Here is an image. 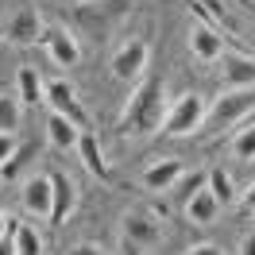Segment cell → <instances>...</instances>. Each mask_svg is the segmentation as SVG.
<instances>
[{
    "label": "cell",
    "mask_w": 255,
    "mask_h": 255,
    "mask_svg": "<svg viewBox=\"0 0 255 255\" xmlns=\"http://www.w3.org/2000/svg\"><path fill=\"white\" fill-rule=\"evenodd\" d=\"M43 50H47V58L54 66H78L81 62V47H78V39L66 31V27H58V23H50V27H43Z\"/></svg>",
    "instance_id": "6"
},
{
    "label": "cell",
    "mask_w": 255,
    "mask_h": 255,
    "mask_svg": "<svg viewBox=\"0 0 255 255\" xmlns=\"http://www.w3.org/2000/svg\"><path fill=\"white\" fill-rule=\"evenodd\" d=\"M217 217H221V201L209 193V186H201V190H193L190 197H186V221L190 224H201V228H205V224H213Z\"/></svg>",
    "instance_id": "15"
},
{
    "label": "cell",
    "mask_w": 255,
    "mask_h": 255,
    "mask_svg": "<svg viewBox=\"0 0 255 255\" xmlns=\"http://www.w3.org/2000/svg\"><path fill=\"white\" fill-rule=\"evenodd\" d=\"M0 255H16V240H12V228L0 236Z\"/></svg>",
    "instance_id": "28"
},
{
    "label": "cell",
    "mask_w": 255,
    "mask_h": 255,
    "mask_svg": "<svg viewBox=\"0 0 255 255\" xmlns=\"http://www.w3.org/2000/svg\"><path fill=\"white\" fill-rule=\"evenodd\" d=\"M50 186H54V209H50V224H66L70 213L78 205V186L74 178L62 174V170H50Z\"/></svg>",
    "instance_id": "12"
},
{
    "label": "cell",
    "mask_w": 255,
    "mask_h": 255,
    "mask_svg": "<svg viewBox=\"0 0 255 255\" xmlns=\"http://www.w3.org/2000/svg\"><path fill=\"white\" fill-rule=\"evenodd\" d=\"M232 159H240V162H255V124L240 128L236 135H232Z\"/></svg>",
    "instance_id": "22"
},
{
    "label": "cell",
    "mask_w": 255,
    "mask_h": 255,
    "mask_svg": "<svg viewBox=\"0 0 255 255\" xmlns=\"http://www.w3.org/2000/svg\"><path fill=\"white\" fill-rule=\"evenodd\" d=\"M43 16H39V8H19L16 16L8 19V27H4V39L12 43V47H35L39 39H43Z\"/></svg>",
    "instance_id": "7"
},
{
    "label": "cell",
    "mask_w": 255,
    "mask_h": 255,
    "mask_svg": "<svg viewBox=\"0 0 255 255\" xmlns=\"http://www.w3.org/2000/svg\"><path fill=\"white\" fill-rule=\"evenodd\" d=\"M12 240H16V255H43V236L31 221H12Z\"/></svg>",
    "instance_id": "19"
},
{
    "label": "cell",
    "mask_w": 255,
    "mask_h": 255,
    "mask_svg": "<svg viewBox=\"0 0 255 255\" xmlns=\"http://www.w3.org/2000/svg\"><path fill=\"white\" fill-rule=\"evenodd\" d=\"M47 105H50V112H58V116H66V120H74V124L85 131L89 128V120H85V112H81V105H78V93H74V85L70 81H50L47 85Z\"/></svg>",
    "instance_id": "10"
},
{
    "label": "cell",
    "mask_w": 255,
    "mask_h": 255,
    "mask_svg": "<svg viewBox=\"0 0 255 255\" xmlns=\"http://www.w3.org/2000/svg\"><path fill=\"white\" fill-rule=\"evenodd\" d=\"M78 155L81 162H85V170L93 178H109V162H105V151H101V143H97V135L85 128L81 131V139H78Z\"/></svg>",
    "instance_id": "18"
},
{
    "label": "cell",
    "mask_w": 255,
    "mask_h": 255,
    "mask_svg": "<svg viewBox=\"0 0 255 255\" xmlns=\"http://www.w3.org/2000/svg\"><path fill=\"white\" fill-rule=\"evenodd\" d=\"M205 186H209V193H213V197L221 201V209H228L232 201H236V190H232V178H228V170H221V166H213V170H209Z\"/></svg>",
    "instance_id": "20"
},
{
    "label": "cell",
    "mask_w": 255,
    "mask_h": 255,
    "mask_svg": "<svg viewBox=\"0 0 255 255\" xmlns=\"http://www.w3.org/2000/svg\"><path fill=\"white\" fill-rule=\"evenodd\" d=\"M182 174H186V166L178 159H159V162H151L143 170V190L166 193V190H174L178 182H182Z\"/></svg>",
    "instance_id": "13"
},
{
    "label": "cell",
    "mask_w": 255,
    "mask_h": 255,
    "mask_svg": "<svg viewBox=\"0 0 255 255\" xmlns=\"http://www.w3.org/2000/svg\"><path fill=\"white\" fill-rule=\"evenodd\" d=\"M19 147H16V135H8V131H0V170L12 162V155H16Z\"/></svg>",
    "instance_id": "23"
},
{
    "label": "cell",
    "mask_w": 255,
    "mask_h": 255,
    "mask_svg": "<svg viewBox=\"0 0 255 255\" xmlns=\"http://www.w3.org/2000/svg\"><path fill=\"white\" fill-rule=\"evenodd\" d=\"M23 209L35 213V217H47L50 221V209H54V186H50V174L27 178L23 182Z\"/></svg>",
    "instance_id": "14"
},
{
    "label": "cell",
    "mask_w": 255,
    "mask_h": 255,
    "mask_svg": "<svg viewBox=\"0 0 255 255\" xmlns=\"http://www.w3.org/2000/svg\"><path fill=\"white\" fill-rule=\"evenodd\" d=\"M205 97L201 93H186L178 97L174 105H170V112H166V124H162V131L166 135H174V139H182V135H193V131H201L205 128Z\"/></svg>",
    "instance_id": "4"
},
{
    "label": "cell",
    "mask_w": 255,
    "mask_h": 255,
    "mask_svg": "<svg viewBox=\"0 0 255 255\" xmlns=\"http://www.w3.org/2000/svg\"><path fill=\"white\" fill-rule=\"evenodd\" d=\"M19 120H23V105H19V97H12V93H0V131L16 135Z\"/></svg>",
    "instance_id": "21"
},
{
    "label": "cell",
    "mask_w": 255,
    "mask_h": 255,
    "mask_svg": "<svg viewBox=\"0 0 255 255\" xmlns=\"http://www.w3.org/2000/svg\"><path fill=\"white\" fill-rule=\"evenodd\" d=\"M120 232L128 240H135L139 248H151V244L162 240V221H159V213H151V209H131V213H124Z\"/></svg>",
    "instance_id": "8"
},
{
    "label": "cell",
    "mask_w": 255,
    "mask_h": 255,
    "mask_svg": "<svg viewBox=\"0 0 255 255\" xmlns=\"http://www.w3.org/2000/svg\"><path fill=\"white\" fill-rule=\"evenodd\" d=\"M47 139H50V147H58V151H78L81 128L74 124V120L58 116V112H50L47 116Z\"/></svg>",
    "instance_id": "17"
},
{
    "label": "cell",
    "mask_w": 255,
    "mask_h": 255,
    "mask_svg": "<svg viewBox=\"0 0 255 255\" xmlns=\"http://www.w3.org/2000/svg\"><path fill=\"white\" fill-rule=\"evenodd\" d=\"M240 205H244V213H252V217H255V182L244 190V201H240Z\"/></svg>",
    "instance_id": "27"
},
{
    "label": "cell",
    "mask_w": 255,
    "mask_h": 255,
    "mask_svg": "<svg viewBox=\"0 0 255 255\" xmlns=\"http://www.w3.org/2000/svg\"><path fill=\"white\" fill-rule=\"evenodd\" d=\"M0 178H4V174H0Z\"/></svg>",
    "instance_id": "31"
},
{
    "label": "cell",
    "mask_w": 255,
    "mask_h": 255,
    "mask_svg": "<svg viewBox=\"0 0 255 255\" xmlns=\"http://www.w3.org/2000/svg\"><path fill=\"white\" fill-rule=\"evenodd\" d=\"M8 228H12V217H8V213H0V236H4Z\"/></svg>",
    "instance_id": "30"
},
{
    "label": "cell",
    "mask_w": 255,
    "mask_h": 255,
    "mask_svg": "<svg viewBox=\"0 0 255 255\" xmlns=\"http://www.w3.org/2000/svg\"><path fill=\"white\" fill-rule=\"evenodd\" d=\"M221 78L232 85V89H240V85H255V58L252 54H244V50H224L221 58Z\"/></svg>",
    "instance_id": "11"
},
{
    "label": "cell",
    "mask_w": 255,
    "mask_h": 255,
    "mask_svg": "<svg viewBox=\"0 0 255 255\" xmlns=\"http://www.w3.org/2000/svg\"><path fill=\"white\" fill-rule=\"evenodd\" d=\"M186 255H228V252H224L221 244H193Z\"/></svg>",
    "instance_id": "24"
},
{
    "label": "cell",
    "mask_w": 255,
    "mask_h": 255,
    "mask_svg": "<svg viewBox=\"0 0 255 255\" xmlns=\"http://www.w3.org/2000/svg\"><path fill=\"white\" fill-rule=\"evenodd\" d=\"M224 50H228V43H224V35L213 27V23H205V19H197L190 27V54L197 58V62H217Z\"/></svg>",
    "instance_id": "9"
},
{
    "label": "cell",
    "mask_w": 255,
    "mask_h": 255,
    "mask_svg": "<svg viewBox=\"0 0 255 255\" xmlns=\"http://www.w3.org/2000/svg\"><path fill=\"white\" fill-rule=\"evenodd\" d=\"M147 62H151V47H147V39H128V43H120L116 54H112V78H116V81L143 78Z\"/></svg>",
    "instance_id": "5"
},
{
    "label": "cell",
    "mask_w": 255,
    "mask_h": 255,
    "mask_svg": "<svg viewBox=\"0 0 255 255\" xmlns=\"http://www.w3.org/2000/svg\"><path fill=\"white\" fill-rule=\"evenodd\" d=\"M120 255H143V248L135 244V240H128V236H120Z\"/></svg>",
    "instance_id": "26"
},
{
    "label": "cell",
    "mask_w": 255,
    "mask_h": 255,
    "mask_svg": "<svg viewBox=\"0 0 255 255\" xmlns=\"http://www.w3.org/2000/svg\"><path fill=\"white\" fill-rule=\"evenodd\" d=\"M16 85H19V105L23 109H39V105H47V85H43V78H39V70L35 66H19L16 74Z\"/></svg>",
    "instance_id": "16"
},
{
    "label": "cell",
    "mask_w": 255,
    "mask_h": 255,
    "mask_svg": "<svg viewBox=\"0 0 255 255\" xmlns=\"http://www.w3.org/2000/svg\"><path fill=\"white\" fill-rule=\"evenodd\" d=\"M70 255H109V252H101L97 244H85V240H81V244H74V248H70Z\"/></svg>",
    "instance_id": "25"
},
{
    "label": "cell",
    "mask_w": 255,
    "mask_h": 255,
    "mask_svg": "<svg viewBox=\"0 0 255 255\" xmlns=\"http://www.w3.org/2000/svg\"><path fill=\"white\" fill-rule=\"evenodd\" d=\"M166 112H170V97H166V85L162 78H143L131 93H128L124 109H120V135H131V139H143V135H155L166 124Z\"/></svg>",
    "instance_id": "1"
},
{
    "label": "cell",
    "mask_w": 255,
    "mask_h": 255,
    "mask_svg": "<svg viewBox=\"0 0 255 255\" xmlns=\"http://www.w3.org/2000/svg\"><path fill=\"white\" fill-rule=\"evenodd\" d=\"M236 255H255V236H244V240H240V252Z\"/></svg>",
    "instance_id": "29"
},
{
    "label": "cell",
    "mask_w": 255,
    "mask_h": 255,
    "mask_svg": "<svg viewBox=\"0 0 255 255\" xmlns=\"http://www.w3.org/2000/svg\"><path fill=\"white\" fill-rule=\"evenodd\" d=\"M131 16V0H81L74 4V23L93 43H109L116 27Z\"/></svg>",
    "instance_id": "2"
},
{
    "label": "cell",
    "mask_w": 255,
    "mask_h": 255,
    "mask_svg": "<svg viewBox=\"0 0 255 255\" xmlns=\"http://www.w3.org/2000/svg\"><path fill=\"white\" fill-rule=\"evenodd\" d=\"M255 112V85H240V89H224L205 112V124L217 131H228L232 124H240L244 116Z\"/></svg>",
    "instance_id": "3"
}]
</instances>
